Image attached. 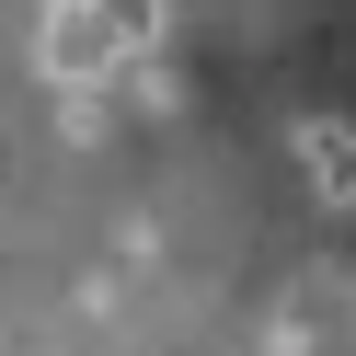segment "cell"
Instances as JSON below:
<instances>
[{
	"instance_id": "3",
	"label": "cell",
	"mask_w": 356,
	"mask_h": 356,
	"mask_svg": "<svg viewBox=\"0 0 356 356\" xmlns=\"http://www.w3.org/2000/svg\"><path fill=\"white\" fill-rule=\"evenodd\" d=\"M115 81H127V104H138V115H172V104H184V70H172L161 47H138V58H115Z\"/></svg>"
},
{
	"instance_id": "1",
	"label": "cell",
	"mask_w": 356,
	"mask_h": 356,
	"mask_svg": "<svg viewBox=\"0 0 356 356\" xmlns=\"http://www.w3.org/2000/svg\"><path fill=\"white\" fill-rule=\"evenodd\" d=\"M35 70L70 92V81H115V35H104V12L92 0H58L47 12V47H35Z\"/></svg>"
},
{
	"instance_id": "5",
	"label": "cell",
	"mask_w": 356,
	"mask_h": 356,
	"mask_svg": "<svg viewBox=\"0 0 356 356\" xmlns=\"http://www.w3.org/2000/svg\"><path fill=\"white\" fill-rule=\"evenodd\" d=\"M264 345H276V356H310V310H299V299H287V310H276V322H264Z\"/></svg>"
},
{
	"instance_id": "4",
	"label": "cell",
	"mask_w": 356,
	"mask_h": 356,
	"mask_svg": "<svg viewBox=\"0 0 356 356\" xmlns=\"http://www.w3.org/2000/svg\"><path fill=\"white\" fill-rule=\"evenodd\" d=\"M92 12H104V35H115V58H138V47L172 35V0H92Z\"/></svg>"
},
{
	"instance_id": "2",
	"label": "cell",
	"mask_w": 356,
	"mask_h": 356,
	"mask_svg": "<svg viewBox=\"0 0 356 356\" xmlns=\"http://www.w3.org/2000/svg\"><path fill=\"white\" fill-rule=\"evenodd\" d=\"M287 149H299L310 195H322L333 218H356V127H345V115H299V127H287Z\"/></svg>"
}]
</instances>
